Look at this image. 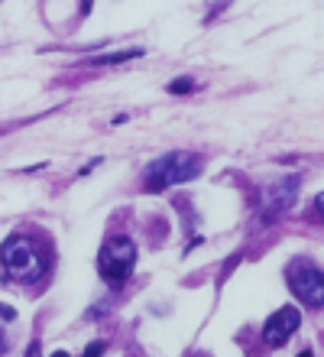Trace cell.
<instances>
[{
	"mask_svg": "<svg viewBox=\"0 0 324 357\" xmlns=\"http://www.w3.org/2000/svg\"><path fill=\"white\" fill-rule=\"evenodd\" d=\"M201 172V160L188 150H176V153H166L146 166L143 178H146V188L149 192H162L169 185H182V182H192L194 176Z\"/></svg>",
	"mask_w": 324,
	"mask_h": 357,
	"instance_id": "1",
	"label": "cell"
},
{
	"mask_svg": "<svg viewBox=\"0 0 324 357\" xmlns=\"http://www.w3.org/2000/svg\"><path fill=\"white\" fill-rule=\"evenodd\" d=\"M0 264H3V270H7L13 280H23V282L39 280L43 270H46V260L39 254L36 241L26 234H13L3 241V247H0Z\"/></svg>",
	"mask_w": 324,
	"mask_h": 357,
	"instance_id": "2",
	"label": "cell"
},
{
	"mask_svg": "<svg viewBox=\"0 0 324 357\" xmlns=\"http://www.w3.org/2000/svg\"><path fill=\"white\" fill-rule=\"evenodd\" d=\"M137 266V244L130 237H114L101 247V257H98V273H101L107 282H123Z\"/></svg>",
	"mask_w": 324,
	"mask_h": 357,
	"instance_id": "3",
	"label": "cell"
},
{
	"mask_svg": "<svg viewBox=\"0 0 324 357\" xmlns=\"http://www.w3.org/2000/svg\"><path fill=\"white\" fill-rule=\"evenodd\" d=\"M298 198V178L295 176H282L272 178L269 185L259 188V221L272 225L282 215H288V208L295 205Z\"/></svg>",
	"mask_w": 324,
	"mask_h": 357,
	"instance_id": "4",
	"label": "cell"
},
{
	"mask_svg": "<svg viewBox=\"0 0 324 357\" xmlns=\"http://www.w3.org/2000/svg\"><path fill=\"white\" fill-rule=\"evenodd\" d=\"M288 289L298 296V302L305 305H324V273L308 260H298V264L288 266Z\"/></svg>",
	"mask_w": 324,
	"mask_h": 357,
	"instance_id": "5",
	"label": "cell"
},
{
	"mask_svg": "<svg viewBox=\"0 0 324 357\" xmlns=\"http://www.w3.org/2000/svg\"><path fill=\"white\" fill-rule=\"evenodd\" d=\"M298 321H302V315H298V309H292V305L272 312V315L266 319V325H263V341L272 344V348H282V344L295 335Z\"/></svg>",
	"mask_w": 324,
	"mask_h": 357,
	"instance_id": "6",
	"label": "cell"
},
{
	"mask_svg": "<svg viewBox=\"0 0 324 357\" xmlns=\"http://www.w3.org/2000/svg\"><path fill=\"white\" fill-rule=\"evenodd\" d=\"M143 56V49L133 46V49H123V52H107V56H94L88 59V66L101 68V66H121V62H130V59H139Z\"/></svg>",
	"mask_w": 324,
	"mask_h": 357,
	"instance_id": "7",
	"label": "cell"
},
{
	"mask_svg": "<svg viewBox=\"0 0 324 357\" xmlns=\"http://www.w3.org/2000/svg\"><path fill=\"white\" fill-rule=\"evenodd\" d=\"M169 91H172V94H188V91H194V78H176V82L169 85Z\"/></svg>",
	"mask_w": 324,
	"mask_h": 357,
	"instance_id": "8",
	"label": "cell"
},
{
	"mask_svg": "<svg viewBox=\"0 0 324 357\" xmlns=\"http://www.w3.org/2000/svg\"><path fill=\"white\" fill-rule=\"evenodd\" d=\"M101 354H104V341H94V344L84 348V357H101Z\"/></svg>",
	"mask_w": 324,
	"mask_h": 357,
	"instance_id": "9",
	"label": "cell"
},
{
	"mask_svg": "<svg viewBox=\"0 0 324 357\" xmlns=\"http://www.w3.org/2000/svg\"><path fill=\"white\" fill-rule=\"evenodd\" d=\"M7 351V331H3V325H0V354Z\"/></svg>",
	"mask_w": 324,
	"mask_h": 357,
	"instance_id": "10",
	"label": "cell"
},
{
	"mask_svg": "<svg viewBox=\"0 0 324 357\" xmlns=\"http://www.w3.org/2000/svg\"><path fill=\"white\" fill-rule=\"evenodd\" d=\"M315 205H318V211H321V215H324V192H321V195H318V202H315Z\"/></svg>",
	"mask_w": 324,
	"mask_h": 357,
	"instance_id": "11",
	"label": "cell"
},
{
	"mask_svg": "<svg viewBox=\"0 0 324 357\" xmlns=\"http://www.w3.org/2000/svg\"><path fill=\"white\" fill-rule=\"evenodd\" d=\"M52 357H72V354H68V351H56V354H52Z\"/></svg>",
	"mask_w": 324,
	"mask_h": 357,
	"instance_id": "12",
	"label": "cell"
}]
</instances>
